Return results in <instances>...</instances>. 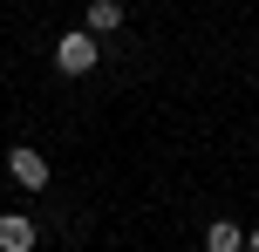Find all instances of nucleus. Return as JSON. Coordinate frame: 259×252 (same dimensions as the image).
<instances>
[{
  "mask_svg": "<svg viewBox=\"0 0 259 252\" xmlns=\"http://www.w3.org/2000/svg\"><path fill=\"white\" fill-rule=\"evenodd\" d=\"M96 55H103V48H96V34H89V27H75V34H62V41H55V68H62V75H89V68H96Z\"/></svg>",
  "mask_w": 259,
  "mask_h": 252,
  "instance_id": "1",
  "label": "nucleus"
},
{
  "mask_svg": "<svg viewBox=\"0 0 259 252\" xmlns=\"http://www.w3.org/2000/svg\"><path fill=\"white\" fill-rule=\"evenodd\" d=\"M7 171H14L21 191H48V157H41L34 143H14V150H7Z\"/></svg>",
  "mask_w": 259,
  "mask_h": 252,
  "instance_id": "2",
  "label": "nucleus"
},
{
  "mask_svg": "<svg viewBox=\"0 0 259 252\" xmlns=\"http://www.w3.org/2000/svg\"><path fill=\"white\" fill-rule=\"evenodd\" d=\"M34 218H21V212H0V252H34Z\"/></svg>",
  "mask_w": 259,
  "mask_h": 252,
  "instance_id": "3",
  "label": "nucleus"
},
{
  "mask_svg": "<svg viewBox=\"0 0 259 252\" xmlns=\"http://www.w3.org/2000/svg\"><path fill=\"white\" fill-rule=\"evenodd\" d=\"M82 27H89L96 41H103V34H116V27H123V0H89V14H82Z\"/></svg>",
  "mask_w": 259,
  "mask_h": 252,
  "instance_id": "4",
  "label": "nucleus"
},
{
  "mask_svg": "<svg viewBox=\"0 0 259 252\" xmlns=\"http://www.w3.org/2000/svg\"><path fill=\"white\" fill-rule=\"evenodd\" d=\"M205 252H246V232H239L232 218H211L205 225Z\"/></svg>",
  "mask_w": 259,
  "mask_h": 252,
  "instance_id": "5",
  "label": "nucleus"
},
{
  "mask_svg": "<svg viewBox=\"0 0 259 252\" xmlns=\"http://www.w3.org/2000/svg\"><path fill=\"white\" fill-rule=\"evenodd\" d=\"M246 252H259V225H252V232H246Z\"/></svg>",
  "mask_w": 259,
  "mask_h": 252,
  "instance_id": "6",
  "label": "nucleus"
},
{
  "mask_svg": "<svg viewBox=\"0 0 259 252\" xmlns=\"http://www.w3.org/2000/svg\"><path fill=\"white\" fill-rule=\"evenodd\" d=\"M252 95H259V82H252Z\"/></svg>",
  "mask_w": 259,
  "mask_h": 252,
  "instance_id": "7",
  "label": "nucleus"
}]
</instances>
